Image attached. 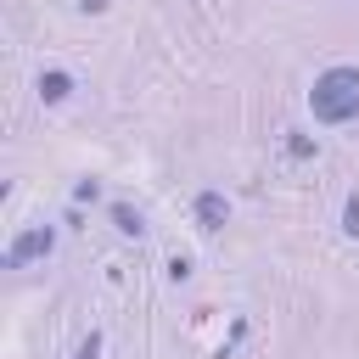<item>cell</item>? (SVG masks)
Listing matches in <instances>:
<instances>
[{
  "label": "cell",
  "instance_id": "1",
  "mask_svg": "<svg viewBox=\"0 0 359 359\" xmlns=\"http://www.w3.org/2000/svg\"><path fill=\"white\" fill-rule=\"evenodd\" d=\"M309 112H314V123H359V67H348V62L325 67L309 90Z\"/></svg>",
  "mask_w": 359,
  "mask_h": 359
},
{
  "label": "cell",
  "instance_id": "2",
  "mask_svg": "<svg viewBox=\"0 0 359 359\" xmlns=\"http://www.w3.org/2000/svg\"><path fill=\"white\" fill-rule=\"evenodd\" d=\"M50 252H56V224H22L6 241V269H28V264H39Z\"/></svg>",
  "mask_w": 359,
  "mask_h": 359
},
{
  "label": "cell",
  "instance_id": "3",
  "mask_svg": "<svg viewBox=\"0 0 359 359\" xmlns=\"http://www.w3.org/2000/svg\"><path fill=\"white\" fill-rule=\"evenodd\" d=\"M191 219H196V230H202V236H219V230L230 224V196H224V191H196Z\"/></svg>",
  "mask_w": 359,
  "mask_h": 359
},
{
  "label": "cell",
  "instance_id": "4",
  "mask_svg": "<svg viewBox=\"0 0 359 359\" xmlns=\"http://www.w3.org/2000/svg\"><path fill=\"white\" fill-rule=\"evenodd\" d=\"M67 95H73V73H67V67H45V73H39V101H45V107H62Z\"/></svg>",
  "mask_w": 359,
  "mask_h": 359
},
{
  "label": "cell",
  "instance_id": "5",
  "mask_svg": "<svg viewBox=\"0 0 359 359\" xmlns=\"http://www.w3.org/2000/svg\"><path fill=\"white\" fill-rule=\"evenodd\" d=\"M107 219H112L118 236H146V219H140V208H129V202H107Z\"/></svg>",
  "mask_w": 359,
  "mask_h": 359
},
{
  "label": "cell",
  "instance_id": "6",
  "mask_svg": "<svg viewBox=\"0 0 359 359\" xmlns=\"http://www.w3.org/2000/svg\"><path fill=\"white\" fill-rule=\"evenodd\" d=\"M314 151H320V140H314V135H303V129H286V157H292V163H309Z\"/></svg>",
  "mask_w": 359,
  "mask_h": 359
},
{
  "label": "cell",
  "instance_id": "7",
  "mask_svg": "<svg viewBox=\"0 0 359 359\" xmlns=\"http://www.w3.org/2000/svg\"><path fill=\"white\" fill-rule=\"evenodd\" d=\"M342 236H353V241H359V191H348V196H342Z\"/></svg>",
  "mask_w": 359,
  "mask_h": 359
},
{
  "label": "cell",
  "instance_id": "8",
  "mask_svg": "<svg viewBox=\"0 0 359 359\" xmlns=\"http://www.w3.org/2000/svg\"><path fill=\"white\" fill-rule=\"evenodd\" d=\"M73 202H79V208H84V202H101V180H79V185H73Z\"/></svg>",
  "mask_w": 359,
  "mask_h": 359
},
{
  "label": "cell",
  "instance_id": "9",
  "mask_svg": "<svg viewBox=\"0 0 359 359\" xmlns=\"http://www.w3.org/2000/svg\"><path fill=\"white\" fill-rule=\"evenodd\" d=\"M185 275H191V258H185V252H174V258H168V280H174V286H180V280H185Z\"/></svg>",
  "mask_w": 359,
  "mask_h": 359
},
{
  "label": "cell",
  "instance_id": "10",
  "mask_svg": "<svg viewBox=\"0 0 359 359\" xmlns=\"http://www.w3.org/2000/svg\"><path fill=\"white\" fill-rule=\"evenodd\" d=\"M73 359H101V331H90V337L79 342V353H73Z\"/></svg>",
  "mask_w": 359,
  "mask_h": 359
},
{
  "label": "cell",
  "instance_id": "11",
  "mask_svg": "<svg viewBox=\"0 0 359 359\" xmlns=\"http://www.w3.org/2000/svg\"><path fill=\"white\" fill-rule=\"evenodd\" d=\"M79 11H90V17H101V11H107V0H79Z\"/></svg>",
  "mask_w": 359,
  "mask_h": 359
}]
</instances>
